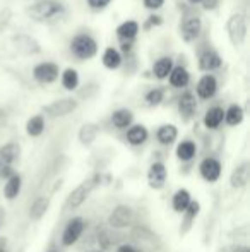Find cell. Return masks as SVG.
Segmentation results:
<instances>
[{"label": "cell", "instance_id": "6da1fadb", "mask_svg": "<svg viewBox=\"0 0 250 252\" xmlns=\"http://www.w3.org/2000/svg\"><path fill=\"white\" fill-rule=\"evenodd\" d=\"M101 184V175L100 173H94L91 175L89 179L83 180L79 186L76 187L74 190H70V194L67 196L65 201V209H77L87 201V197L91 196L94 189Z\"/></svg>", "mask_w": 250, "mask_h": 252}, {"label": "cell", "instance_id": "7a4b0ae2", "mask_svg": "<svg viewBox=\"0 0 250 252\" xmlns=\"http://www.w3.org/2000/svg\"><path fill=\"white\" fill-rule=\"evenodd\" d=\"M63 12V5L57 0H40V2L33 3V5L28 9V16L33 21L38 23H45V21H50L54 17L60 16Z\"/></svg>", "mask_w": 250, "mask_h": 252}, {"label": "cell", "instance_id": "3957f363", "mask_svg": "<svg viewBox=\"0 0 250 252\" xmlns=\"http://www.w3.org/2000/svg\"><path fill=\"white\" fill-rule=\"evenodd\" d=\"M70 52L81 60H89L98 53V43L89 34H79L70 41Z\"/></svg>", "mask_w": 250, "mask_h": 252}, {"label": "cell", "instance_id": "277c9868", "mask_svg": "<svg viewBox=\"0 0 250 252\" xmlns=\"http://www.w3.org/2000/svg\"><path fill=\"white\" fill-rule=\"evenodd\" d=\"M226 31L228 36H230V41L235 47L244 45L245 38H247V21H245L244 14H233L226 21Z\"/></svg>", "mask_w": 250, "mask_h": 252}, {"label": "cell", "instance_id": "5b68a950", "mask_svg": "<svg viewBox=\"0 0 250 252\" xmlns=\"http://www.w3.org/2000/svg\"><path fill=\"white\" fill-rule=\"evenodd\" d=\"M84 228H86V221L83 216H76V218L69 220L62 232L60 242L63 247H72L74 244H77V240L83 237Z\"/></svg>", "mask_w": 250, "mask_h": 252}, {"label": "cell", "instance_id": "8992f818", "mask_svg": "<svg viewBox=\"0 0 250 252\" xmlns=\"http://www.w3.org/2000/svg\"><path fill=\"white\" fill-rule=\"evenodd\" d=\"M79 106V101L74 100V98H60V100H55L48 105L43 106V112L48 117H54V119H62L70 113H74Z\"/></svg>", "mask_w": 250, "mask_h": 252}, {"label": "cell", "instance_id": "52a82bcc", "mask_svg": "<svg viewBox=\"0 0 250 252\" xmlns=\"http://www.w3.org/2000/svg\"><path fill=\"white\" fill-rule=\"evenodd\" d=\"M132 221H134V209L127 204H118L110 213V216H108V225L117 230L127 228V226L132 225Z\"/></svg>", "mask_w": 250, "mask_h": 252}, {"label": "cell", "instance_id": "ba28073f", "mask_svg": "<svg viewBox=\"0 0 250 252\" xmlns=\"http://www.w3.org/2000/svg\"><path fill=\"white\" fill-rule=\"evenodd\" d=\"M199 173L206 182L214 184L221 179V173H223V165L218 158L213 156H207L202 161L199 163Z\"/></svg>", "mask_w": 250, "mask_h": 252}, {"label": "cell", "instance_id": "9c48e42d", "mask_svg": "<svg viewBox=\"0 0 250 252\" xmlns=\"http://www.w3.org/2000/svg\"><path fill=\"white\" fill-rule=\"evenodd\" d=\"M33 77L41 84H52L58 77V65L55 62H41L33 69Z\"/></svg>", "mask_w": 250, "mask_h": 252}, {"label": "cell", "instance_id": "30bf717a", "mask_svg": "<svg viewBox=\"0 0 250 252\" xmlns=\"http://www.w3.org/2000/svg\"><path fill=\"white\" fill-rule=\"evenodd\" d=\"M167 179H168V170L165 166V163L154 161L149 166V170H147V184H149V187L154 190L163 189L165 184H167Z\"/></svg>", "mask_w": 250, "mask_h": 252}, {"label": "cell", "instance_id": "8fae6325", "mask_svg": "<svg viewBox=\"0 0 250 252\" xmlns=\"http://www.w3.org/2000/svg\"><path fill=\"white\" fill-rule=\"evenodd\" d=\"M218 91V81L213 74H206L199 79L197 83V96L200 100H209L216 94Z\"/></svg>", "mask_w": 250, "mask_h": 252}, {"label": "cell", "instance_id": "7c38bea8", "mask_svg": "<svg viewBox=\"0 0 250 252\" xmlns=\"http://www.w3.org/2000/svg\"><path fill=\"white\" fill-rule=\"evenodd\" d=\"M195 112H197V100L194 96V93L187 91L178 100V113H180L184 120H190L195 115Z\"/></svg>", "mask_w": 250, "mask_h": 252}, {"label": "cell", "instance_id": "4fadbf2b", "mask_svg": "<svg viewBox=\"0 0 250 252\" xmlns=\"http://www.w3.org/2000/svg\"><path fill=\"white\" fill-rule=\"evenodd\" d=\"M147 137H149V130L142 124H136V126H130L127 129V143L130 146H140L146 143Z\"/></svg>", "mask_w": 250, "mask_h": 252}, {"label": "cell", "instance_id": "5bb4252c", "mask_svg": "<svg viewBox=\"0 0 250 252\" xmlns=\"http://www.w3.org/2000/svg\"><path fill=\"white\" fill-rule=\"evenodd\" d=\"M249 177H250L249 163L244 161L242 165H238L237 168H235L233 172H231V175H230V186L233 187V189H242V187L247 186Z\"/></svg>", "mask_w": 250, "mask_h": 252}, {"label": "cell", "instance_id": "9a60e30c", "mask_svg": "<svg viewBox=\"0 0 250 252\" xmlns=\"http://www.w3.org/2000/svg\"><path fill=\"white\" fill-rule=\"evenodd\" d=\"M190 202H192V194H190L189 189L182 187V189L175 190L173 197H171V208H173V211L178 213V215H184Z\"/></svg>", "mask_w": 250, "mask_h": 252}, {"label": "cell", "instance_id": "2e32d148", "mask_svg": "<svg viewBox=\"0 0 250 252\" xmlns=\"http://www.w3.org/2000/svg\"><path fill=\"white\" fill-rule=\"evenodd\" d=\"M21 189H23V177L19 173H14L9 179L5 180V186H3V197L7 201H14L17 196L21 194Z\"/></svg>", "mask_w": 250, "mask_h": 252}, {"label": "cell", "instance_id": "e0dca14e", "mask_svg": "<svg viewBox=\"0 0 250 252\" xmlns=\"http://www.w3.org/2000/svg\"><path fill=\"white\" fill-rule=\"evenodd\" d=\"M224 122V110L221 106H213L204 115V126L209 130H216Z\"/></svg>", "mask_w": 250, "mask_h": 252}, {"label": "cell", "instance_id": "ac0fdd59", "mask_svg": "<svg viewBox=\"0 0 250 252\" xmlns=\"http://www.w3.org/2000/svg\"><path fill=\"white\" fill-rule=\"evenodd\" d=\"M200 30H202V23H200L199 17H189V19H185L184 24H182V34H184V40L185 41H194L200 34Z\"/></svg>", "mask_w": 250, "mask_h": 252}, {"label": "cell", "instance_id": "d6986e66", "mask_svg": "<svg viewBox=\"0 0 250 252\" xmlns=\"http://www.w3.org/2000/svg\"><path fill=\"white\" fill-rule=\"evenodd\" d=\"M177 137H178V129L173 126V124H165V126H161L160 129L156 130L158 143L163 144V146L173 144L175 141H177Z\"/></svg>", "mask_w": 250, "mask_h": 252}, {"label": "cell", "instance_id": "ffe728a7", "mask_svg": "<svg viewBox=\"0 0 250 252\" xmlns=\"http://www.w3.org/2000/svg\"><path fill=\"white\" fill-rule=\"evenodd\" d=\"M19 155H21V148L17 143L3 144V146L0 148V163H2V165L10 166L14 161H17Z\"/></svg>", "mask_w": 250, "mask_h": 252}, {"label": "cell", "instance_id": "44dd1931", "mask_svg": "<svg viewBox=\"0 0 250 252\" xmlns=\"http://www.w3.org/2000/svg\"><path fill=\"white\" fill-rule=\"evenodd\" d=\"M134 122V113L127 108H118L111 113V124H113L117 129L124 130V129H129Z\"/></svg>", "mask_w": 250, "mask_h": 252}, {"label": "cell", "instance_id": "7402d4cb", "mask_svg": "<svg viewBox=\"0 0 250 252\" xmlns=\"http://www.w3.org/2000/svg\"><path fill=\"white\" fill-rule=\"evenodd\" d=\"M98 134H100V127H98L96 124H93V122H87L79 129L77 137H79L81 144H84V146H89V144H93L94 141H96Z\"/></svg>", "mask_w": 250, "mask_h": 252}, {"label": "cell", "instance_id": "603a6c76", "mask_svg": "<svg viewBox=\"0 0 250 252\" xmlns=\"http://www.w3.org/2000/svg\"><path fill=\"white\" fill-rule=\"evenodd\" d=\"M48 208H50V199H48V197H45V196L36 197L29 206V218L38 221V220H41L47 215Z\"/></svg>", "mask_w": 250, "mask_h": 252}, {"label": "cell", "instance_id": "cb8c5ba5", "mask_svg": "<svg viewBox=\"0 0 250 252\" xmlns=\"http://www.w3.org/2000/svg\"><path fill=\"white\" fill-rule=\"evenodd\" d=\"M175 155H177V158L180 159V161H192L194 158H195L197 155V146L194 141H182V143H178L177 146V151H175Z\"/></svg>", "mask_w": 250, "mask_h": 252}, {"label": "cell", "instance_id": "d4e9b609", "mask_svg": "<svg viewBox=\"0 0 250 252\" xmlns=\"http://www.w3.org/2000/svg\"><path fill=\"white\" fill-rule=\"evenodd\" d=\"M139 33V23L134 19H129V21H124L120 26L117 28V36L120 40H134L136 34Z\"/></svg>", "mask_w": 250, "mask_h": 252}, {"label": "cell", "instance_id": "484cf974", "mask_svg": "<svg viewBox=\"0 0 250 252\" xmlns=\"http://www.w3.org/2000/svg\"><path fill=\"white\" fill-rule=\"evenodd\" d=\"M101 62H103V65L107 67V69H110V70L118 69V67L122 65V55H120V52H118L117 48H113V47H108L107 50L103 52Z\"/></svg>", "mask_w": 250, "mask_h": 252}, {"label": "cell", "instance_id": "4316f807", "mask_svg": "<svg viewBox=\"0 0 250 252\" xmlns=\"http://www.w3.org/2000/svg\"><path fill=\"white\" fill-rule=\"evenodd\" d=\"M170 84L173 88H185L189 84V81H190V74H189V70L185 69V67H173L171 69V72H170Z\"/></svg>", "mask_w": 250, "mask_h": 252}, {"label": "cell", "instance_id": "83f0119b", "mask_svg": "<svg viewBox=\"0 0 250 252\" xmlns=\"http://www.w3.org/2000/svg\"><path fill=\"white\" fill-rule=\"evenodd\" d=\"M14 45L17 47V50H21L24 53H40V45L31 36L17 34V36H14Z\"/></svg>", "mask_w": 250, "mask_h": 252}, {"label": "cell", "instance_id": "f1b7e54d", "mask_svg": "<svg viewBox=\"0 0 250 252\" xmlns=\"http://www.w3.org/2000/svg\"><path fill=\"white\" fill-rule=\"evenodd\" d=\"M220 65H221V57L216 52H204L199 57L200 70H214V69H220Z\"/></svg>", "mask_w": 250, "mask_h": 252}, {"label": "cell", "instance_id": "f546056e", "mask_svg": "<svg viewBox=\"0 0 250 252\" xmlns=\"http://www.w3.org/2000/svg\"><path fill=\"white\" fill-rule=\"evenodd\" d=\"M171 69H173V60L170 57H161L154 62L153 65V74L158 77V79H165V77L170 76Z\"/></svg>", "mask_w": 250, "mask_h": 252}, {"label": "cell", "instance_id": "4dcf8cb0", "mask_svg": "<svg viewBox=\"0 0 250 252\" xmlns=\"http://www.w3.org/2000/svg\"><path fill=\"white\" fill-rule=\"evenodd\" d=\"M245 112L240 105H230V108L224 112V122L230 127H237L244 122Z\"/></svg>", "mask_w": 250, "mask_h": 252}, {"label": "cell", "instance_id": "1f68e13d", "mask_svg": "<svg viewBox=\"0 0 250 252\" xmlns=\"http://www.w3.org/2000/svg\"><path fill=\"white\" fill-rule=\"evenodd\" d=\"M45 130V119L43 115H33L26 122V134L29 137H40Z\"/></svg>", "mask_w": 250, "mask_h": 252}, {"label": "cell", "instance_id": "d6a6232c", "mask_svg": "<svg viewBox=\"0 0 250 252\" xmlns=\"http://www.w3.org/2000/svg\"><path fill=\"white\" fill-rule=\"evenodd\" d=\"M62 86L65 88L67 91H74L79 86V74H77L76 69H65L62 72Z\"/></svg>", "mask_w": 250, "mask_h": 252}, {"label": "cell", "instance_id": "836d02e7", "mask_svg": "<svg viewBox=\"0 0 250 252\" xmlns=\"http://www.w3.org/2000/svg\"><path fill=\"white\" fill-rule=\"evenodd\" d=\"M199 213H200V202L192 199V202H190L189 208L185 209V213H184V223H185V225H187V226H185L184 232H187L189 226L192 225V221L197 218V216H199Z\"/></svg>", "mask_w": 250, "mask_h": 252}, {"label": "cell", "instance_id": "e575fe53", "mask_svg": "<svg viewBox=\"0 0 250 252\" xmlns=\"http://www.w3.org/2000/svg\"><path fill=\"white\" fill-rule=\"evenodd\" d=\"M163 90H160V88H156V90H151V91H147L146 93V103L149 106H158L161 101H163Z\"/></svg>", "mask_w": 250, "mask_h": 252}, {"label": "cell", "instance_id": "d590c367", "mask_svg": "<svg viewBox=\"0 0 250 252\" xmlns=\"http://www.w3.org/2000/svg\"><path fill=\"white\" fill-rule=\"evenodd\" d=\"M163 24V17L161 16H158V14H153V16H149L147 17V21H146V30H149V28H153V26H161Z\"/></svg>", "mask_w": 250, "mask_h": 252}, {"label": "cell", "instance_id": "8d00e7d4", "mask_svg": "<svg viewBox=\"0 0 250 252\" xmlns=\"http://www.w3.org/2000/svg\"><path fill=\"white\" fill-rule=\"evenodd\" d=\"M111 0H87V5L91 7V9H105V7L110 3Z\"/></svg>", "mask_w": 250, "mask_h": 252}, {"label": "cell", "instance_id": "74e56055", "mask_svg": "<svg viewBox=\"0 0 250 252\" xmlns=\"http://www.w3.org/2000/svg\"><path fill=\"white\" fill-rule=\"evenodd\" d=\"M165 0H144V7L151 10H158L160 7H163Z\"/></svg>", "mask_w": 250, "mask_h": 252}, {"label": "cell", "instance_id": "f35d334b", "mask_svg": "<svg viewBox=\"0 0 250 252\" xmlns=\"http://www.w3.org/2000/svg\"><path fill=\"white\" fill-rule=\"evenodd\" d=\"M115 252H142V251L136 246H130V244H122L120 247H117V251Z\"/></svg>", "mask_w": 250, "mask_h": 252}, {"label": "cell", "instance_id": "ab89813d", "mask_svg": "<svg viewBox=\"0 0 250 252\" xmlns=\"http://www.w3.org/2000/svg\"><path fill=\"white\" fill-rule=\"evenodd\" d=\"M220 2H221V0H202L200 3H202L206 10H214L218 5H220Z\"/></svg>", "mask_w": 250, "mask_h": 252}, {"label": "cell", "instance_id": "60d3db41", "mask_svg": "<svg viewBox=\"0 0 250 252\" xmlns=\"http://www.w3.org/2000/svg\"><path fill=\"white\" fill-rule=\"evenodd\" d=\"M226 252H250V249L247 246H235V247H230Z\"/></svg>", "mask_w": 250, "mask_h": 252}, {"label": "cell", "instance_id": "b9f144b4", "mask_svg": "<svg viewBox=\"0 0 250 252\" xmlns=\"http://www.w3.org/2000/svg\"><path fill=\"white\" fill-rule=\"evenodd\" d=\"M0 252H7V239L0 235Z\"/></svg>", "mask_w": 250, "mask_h": 252}, {"label": "cell", "instance_id": "7bdbcfd3", "mask_svg": "<svg viewBox=\"0 0 250 252\" xmlns=\"http://www.w3.org/2000/svg\"><path fill=\"white\" fill-rule=\"evenodd\" d=\"M3 221H5V211H3V209L0 208V228H2Z\"/></svg>", "mask_w": 250, "mask_h": 252}, {"label": "cell", "instance_id": "ee69618b", "mask_svg": "<svg viewBox=\"0 0 250 252\" xmlns=\"http://www.w3.org/2000/svg\"><path fill=\"white\" fill-rule=\"evenodd\" d=\"M45 252H62V251H60V247H57V246H52L50 249H48V251H45Z\"/></svg>", "mask_w": 250, "mask_h": 252}, {"label": "cell", "instance_id": "f6af8a7d", "mask_svg": "<svg viewBox=\"0 0 250 252\" xmlns=\"http://www.w3.org/2000/svg\"><path fill=\"white\" fill-rule=\"evenodd\" d=\"M189 2H190V3H194V5H195V3H200V2H202V0H189Z\"/></svg>", "mask_w": 250, "mask_h": 252}, {"label": "cell", "instance_id": "bcb514c9", "mask_svg": "<svg viewBox=\"0 0 250 252\" xmlns=\"http://www.w3.org/2000/svg\"><path fill=\"white\" fill-rule=\"evenodd\" d=\"M86 252H105V251H98V249H94V251H86Z\"/></svg>", "mask_w": 250, "mask_h": 252}, {"label": "cell", "instance_id": "7dc6e473", "mask_svg": "<svg viewBox=\"0 0 250 252\" xmlns=\"http://www.w3.org/2000/svg\"><path fill=\"white\" fill-rule=\"evenodd\" d=\"M31 2H34V3H36V2H40V0H31Z\"/></svg>", "mask_w": 250, "mask_h": 252}, {"label": "cell", "instance_id": "c3c4849f", "mask_svg": "<svg viewBox=\"0 0 250 252\" xmlns=\"http://www.w3.org/2000/svg\"><path fill=\"white\" fill-rule=\"evenodd\" d=\"M0 168H2V163H0Z\"/></svg>", "mask_w": 250, "mask_h": 252}]
</instances>
